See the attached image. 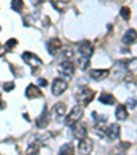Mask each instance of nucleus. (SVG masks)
I'll return each instance as SVG.
<instances>
[{"mask_svg":"<svg viewBox=\"0 0 137 155\" xmlns=\"http://www.w3.org/2000/svg\"><path fill=\"white\" fill-rule=\"evenodd\" d=\"M96 132H97L96 135L100 136V137H104L107 140H117L121 135V128L118 124H111L110 126H107L104 129L96 128Z\"/></svg>","mask_w":137,"mask_h":155,"instance_id":"f257e3e1","label":"nucleus"},{"mask_svg":"<svg viewBox=\"0 0 137 155\" xmlns=\"http://www.w3.org/2000/svg\"><path fill=\"white\" fill-rule=\"evenodd\" d=\"M93 97H95L93 89H90V88H88V87H82L77 91V100H78L80 104L84 106V107L89 104V103L93 100Z\"/></svg>","mask_w":137,"mask_h":155,"instance_id":"f03ea898","label":"nucleus"},{"mask_svg":"<svg viewBox=\"0 0 137 155\" xmlns=\"http://www.w3.org/2000/svg\"><path fill=\"white\" fill-rule=\"evenodd\" d=\"M82 107H80V106H74L73 108H71V111L69 113V115L66 117V125L67 126H74L77 122H78L80 120H81L82 117Z\"/></svg>","mask_w":137,"mask_h":155,"instance_id":"7ed1b4c3","label":"nucleus"},{"mask_svg":"<svg viewBox=\"0 0 137 155\" xmlns=\"http://www.w3.org/2000/svg\"><path fill=\"white\" fill-rule=\"evenodd\" d=\"M22 59H24V61L29 64L30 68H34L36 69L34 73L37 71L38 68H41V66H43V61H41L38 56H36L34 54H32V52H24V54H22Z\"/></svg>","mask_w":137,"mask_h":155,"instance_id":"20e7f679","label":"nucleus"},{"mask_svg":"<svg viewBox=\"0 0 137 155\" xmlns=\"http://www.w3.org/2000/svg\"><path fill=\"white\" fill-rule=\"evenodd\" d=\"M78 52H80V58H85V59H89L93 54V45L92 43L88 40H84L78 44Z\"/></svg>","mask_w":137,"mask_h":155,"instance_id":"39448f33","label":"nucleus"},{"mask_svg":"<svg viewBox=\"0 0 137 155\" xmlns=\"http://www.w3.org/2000/svg\"><path fill=\"white\" fill-rule=\"evenodd\" d=\"M74 70H76L74 63L73 62H70V61H63L58 66L59 74H62V76H64V77H71L74 74Z\"/></svg>","mask_w":137,"mask_h":155,"instance_id":"423d86ee","label":"nucleus"},{"mask_svg":"<svg viewBox=\"0 0 137 155\" xmlns=\"http://www.w3.org/2000/svg\"><path fill=\"white\" fill-rule=\"evenodd\" d=\"M67 89V82L62 78H55L52 82V94L55 96H59L62 95L64 91Z\"/></svg>","mask_w":137,"mask_h":155,"instance_id":"0eeeda50","label":"nucleus"},{"mask_svg":"<svg viewBox=\"0 0 137 155\" xmlns=\"http://www.w3.org/2000/svg\"><path fill=\"white\" fill-rule=\"evenodd\" d=\"M92 148H93V144H92V140H90V139L85 137V139H82V140H80L78 151L81 152V154L88 155L90 151H92Z\"/></svg>","mask_w":137,"mask_h":155,"instance_id":"6e6552de","label":"nucleus"},{"mask_svg":"<svg viewBox=\"0 0 137 155\" xmlns=\"http://www.w3.org/2000/svg\"><path fill=\"white\" fill-rule=\"evenodd\" d=\"M25 95H26L28 99H36V97H41V96H43V92H41V89L38 87L30 84L29 87L26 88V92H25Z\"/></svg>","mask_w":137,"mask_h":155,"instance_id":"1a4fd4ad","label":"nucleus"},{"mask_svg":"<svg viewBox=\"0 0 137 155\" xmlns=\"http://www.w3.org/2000/svg\"><path fill=\"white\" fill-rule=\"evenodd\" d=\"M60 48H62V43L59 38H51L47 43V50L51 55H56V52H58Z\"/></svg>","mask_w":137,"mask_h":155,"instance_id":"9d476101","label":"nucleus"},{"mask_svg":"<svg viewBox=\"0 0 137 155\" xmlns=\"http://www.w3.org/2000/svg\"><path fill=\"white\" fill-rule=\"evenodd\" d=\"M52 114L55 115L56 120H62L66 115V104L64 103H56L52 108Z\"/></svg>","mask_w":137,"mask_h":155,"instance_id":"9b49d317","label":"nucleus"},{"mask_svg":"<svg viewBox=\"0 0 137 155\" xmlns=\"http://www.w3.org/2000/svg\"><path fill=\"white\" fill-rule=\"evenodd\" d=\"M74 137L80 139V140H82V139L86 137V128H85V125H82V124L77 122L76 125H74Z\"/></svg>","mask_w":137,"mask_h":155,"instance_id":"f8f14e48","label":"nucleus"},{"mask_svg":"<svg viewBox=\"0 0 137 155\" xmlns=\"http://www.w3.org/2000/svg\"><path fill=\"white\" fill-rule=\"evenodd\" d=\"M110 74V70H107V69H104V70H90L89 76L92 77L93 80H96V81H102V80L107 78V76Z\"/></svg>","mask_w":137,"mask_h":155,"instance_id":"ddd939ff","label":"nucleus"},{"mask_svg":"<svg viewBox=\"0 0 137 155\" xmlns=\"http://www.w3.org/2000/svg\"><path fill=\"white\" fill-rule=\"evenodd\" d=\"M137 38V32L134 29H129L128 32L123 35V37H122V41L125 44H132L134 40Z\"/></svg>","mask_w":137,"mask_h":155,"instance_id":"4468645a","label":"nucleus"},{"mask_svg":"<svg viewBox=\"0 0 137 155\" xmlns=\"http://www.w3.org/2000/svg\"><path fill=\"white\" fill-rule=\"evenodd\" d=\"M115 117H117L118 121H125L128 118V110L123 104H119L115 110Z\"/></svg>","mask_w":137,"mask_h":155,"instance_id":"2eb2a0df","label":"nucleus"},{"mask_svg":"<svg viewBox=\"0 0 137 155\" xmlns=\"http://www.w3.org/2000/svg\"><path fill=\"white\" fill-rule=\"evenodd\" d=\"M48 113L45 111V108H44V111L41 113V115L36 120V125L38 126V128H45V126L48 125Z\"/></svg>","mask_w":137,"mask_h":155,"instance_id":"dca6fc26","label":"nucleus"},{"mask_svg":"<svg viewBox=\"0 0 137 155\" xmlns=\"http://www.w3.org/2000/svg\"><path fill=\"white\" fill-rule=\"evenodd\" d=\"M69 2L70 0H51V3H52V7L55 10H58V11H64V8L67 7V4H69Z\"/></svg>","mask_w":137,"mask_h":155,"instance_id":"f3484780","label":"nucleus"},{"mask_svg":"<svg viewBox=\"0 0 137 155\" xmlns=\"http://www.w3.org/2000/svg\"><path fill=\"white\" fill-rule=\"evenodd\" d=\"M99 102L103 103V104L111 106V104L115 103V97H114L113 95H110V94H102L100 95V97H99Z\"/></svg>","mask_w":137,"mask_h":155,"instance_id":"a211bd4d","label":"nucleus"},{"mask_svg":"<svg viewBox=\"0 0 137 155\" xmlns=\"http://www.w3.org/2000/svg\"><path fill=\"white\" fill-rule=\"evenodd\" d=\"M59 155H74V147L70 143H66L60 147Z\"/></svg>","mask_w":137,"mask_h":155,"instance_id":"6ab92c4d","label":"nucleus"},{"mask_svg":"<svg viewBox=\"0 0 137 155\" xmlns=\"http://www.w3.org/2000/svg\"><path fill=\"white\" fill-rule=\"evenodd\" d=\"M40 154V143H32L28 147V155H38Z\"/></svg>","mask_w":137,"mask_h":155,"instance_id":"aec40b11","label":"nucleus"},{"mask_svg":"<svg viewBox=\"0 0 137 155\" xmlns=\"http://www.w3.org/2000/svg\"><path fill=\"white\" fill-rule=\"evenodd\" d=\"M11 8L14 10L15 12L22 11V8H24V0H12L11 2Z\"/></svg>","mask_w":137,"mask_h":155,"instance_id":"412c9836","label":"nucleus"},{"mask_svg":"<svg viewBox=\"0 0 137 155\" xmlns=\"http://www.w3.org/2000/svg\"><path fill=\"white\" fill-rule=\"evenodd\" d=\"M78 64H80V68H81L82 70H85L86 68H89V59L80 58V59H78Z\"/></svg>","mask_w":137,"mask_h":155,"instance_id":"4be33fe9","label":"nucleus"},{"mask_svg":"<svg viewBox=\"0 0 137 155\" xmlns=\"http://www.w3.org/2000/svg\"><path fill=\"white\" fill-rule=\"evenodd\" d=\"M121 17L128 21L129 18H130V10H129L128 7H122V8H121Z\"/></svg>","mask_w":137,"mask_h":155,"instance_id":"5701e85b","label":"nucleus"},{"mask_svg":"<svg viewBox=\"0 0 137 155\" xmlns=\"http://www.w3.org/2000/svg\"><path fill=\"white\" fill-rule=\"evenodd\" d=\"M17 44H18V41L15 40V38H11V40H8V41L6 43V50H8V51H10V50H14Z\"/></svg>","mask_w":137,"mask_h":155,"instance_id":"b1692460","label":"nucleus"},{"mask_svg":"<svg viewBox=\"0 0 137 155\" xmlns=\"http://www.w3.org/2000/svg\"><path fill=\"white\" fill-rule=\"evenodd\" d=\"M14 87H15L14 82L10 81V82H6V84L3 85V89H4V91H7V92H10V91H12V89H14Z\"/></svg>","mask_w":137,"mask_h":155,"instance_id":"393cba45","label":"nucleus"},{"mask_svg":"<svg viewBox=\"0 0 137 155\" xmlns=\"http://www.w3.org/2000/svg\"><path fill=\"white\" fill-rule=\"evenodd\" d=\"M128 106H129V107H132V108H134V107H136V100H134L133 97H132V99H129L128 100Z\"/></svg>","mask_w":137,"mask_h":155,"instance_id":"a878e982","label":"nucleus"},{"mask_svg":"<svg viewBox=\"0 0 137 155\" xmlns=\"http://www.w3.org/2000/svg\"><path fill=\"white\" fill-rule=\"evenodd\" d=\"M37 81H38V84H40L41 87H45V85L48 84V82H47V80H45V78H44V80H43V78H38Z\"/></svg>","mask_w":137,"mask_h":155,"instance_id":"bb28decb","label":"nucleus"},{"mask_svg":"<svg viewBox=\"0 0 137 155\" xmlns=\"http://www.w3.org/2000/svg\"><path fill=\"white\" fill-rule=\"evenodd\" d=\"M43 2H44V0H32V4H33V6H40Z\"/></svg>","mask_w":137,"mask_h":155,"instance_id":"cd10ccee","label":"nucleus"},{"mask_svg":"<svg viewBox=\"0 0 137 155\" xmlns=\"http://www.w3.org/2000/svg\"><path fill=\"white\" fill-rule=\"evenodd\" d=\"M3 52H4V50H3V48H2V44H0V56L3 55Z\"/></svg>","mask_w":137,"mask_h":155,"instance_id":"c85d7f7f","label":"nucleus"},{"mask_svg":"<svg viewBox=\"0 0 137 155\" xmlns=\"http://www.w3.org/2000/svg\"><path fill=\"white\" fill-rule=\"evenodd\" d=\"M118 155H123V154H118Z\"/></svg>","mask_w":137,"mask_h":155,"instance_id":"c756f323","label":"nucleus"}]
</instances>
